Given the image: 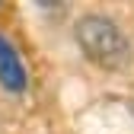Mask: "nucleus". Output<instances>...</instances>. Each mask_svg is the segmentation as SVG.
<instances>
[{"instance_id":"1","label":"nucleus","mask_w":134,"mask_h":134,"mask_svg":"<svg viewBox=\"0 0 134 134\" xmlns=\"http://www.w3.org/2000/svg\"><path fill=\"white\" fill-rule=\"evenodd\" d=\"M74 38L80 45V51L86 54L96 67L105 70H121L131 61V42L125 35V29L102 13H86L80 16L74 26Z\"/></svg>"},{"instance_id":"2","label":"nucleus","mask_w":134,"mask_h":134,"mask_svg":"<svg viewBox=\"0 0 134 134\" xmlns=\"http://www.w3.org/2000/svg\"><path fill=\"white\" fill-rule=\"evenodd\" d=\"M0 86L10 90V93H23L29 86V74H26V64L16 51V45L0 35Z\"/></svg>"}]
</instances>
